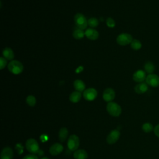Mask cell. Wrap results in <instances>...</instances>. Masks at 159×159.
Instances as JSON below:
<instances>
[{
  "instance_id": "obj_1",
  "label": "cell",
  "mask_w": 159,
  "mask_h": 159,
  "mask_svg": "<svg viewBox=\"0 0 159 159\" xmlns=\"http://www.w3.org/2000/svg\"><path fill=\"white\" fill-rule=\"evenodd\" d=\"M8 70L14 75H19L23 71L24 66L18 60H12L7 65Z\"/></svg>"
},
{
  "instance_id": "obj_2",
  "label": "cell",
  "mask_w": 159,
  "mask_h": 159,
  "mask_svg": "<svg viewBox=\"0 0 159 159\" xmlns=\"http://www.w3.org/2000/svg\"><path fill=\"white\" fill-rule=\"evenodd\" d=\"M106 110L111 116L114 117L119 116L122 112L121 107L114 102H108L106 106Z\"/></svg>"
},
{
  "instance_id": "obj_3",
  "label": "cell",
  "mask_w": 159,
  "mask_h": 159,
  "mask_svg": "<svg viewBox=\"0 0 159 159\" xmlns=\"http://www.w3.org/2000/svg\"><path fill=\"white\" fill-rule=\"evenodd\" d=\"M74 22L76 27L83 30L86 29L87 26L88 25V20H86L85 16L81 13H77L75 15Z\"/></svg>"
},
{
  "instance_id": "obj_4",
  "label": "cell",
  "mask_w": 159,
  "mask_h": 159,
  "mask_svg": "<svg viewBox=\"0 0 159 159\" xmlns=\"http://www.w3.org/2000/svg\"><path fill=\"white\" fill-rule=\"evenodd\" d=\"M26 149L32 154H35L39 151V145L38 142L34 139H29L25 142Z\"/></svg>"
},
{
  "instance_id": "obj_5",
  "label": "cell",
  "mask_w": 159,
  "mask_h": 159,
  "mask_svg": "<svg viewBox=\"0 0 159 159\" xmlns=\"http://www.w3.org/2000/svg\"><path fill=\"white\" fill-rule=\"evenodd\" d=\"M67 146L69 150L71 151H76L78 150L79 146H80V139L79 137L73 134L71 135L67 142Z\"/></svg>"
},
{
  "instance_id": "obj_6",
  "label": "cell",
  "mask_w": 159,
  "mask_h": 159,
  "mask_svg": "<svg viewBox=\"0 0 159 159\" xmlns=\"http://www.w3.org/2000/svg\"><path fill=\"white\" fill-rule=\"evenodd\" d=\"M132 40V36L127 33H122L119 34L116 39L117 43L122 46H125L128 44H130Z\"/></svg>"
},
{
  "instance_id": "obj_7",
  "label": "cell",
  "mask_w": 159,
  "mask_h": 159,
  "mask_svg": "<svg viewBox=\"0 0 159 159\" xmlns=\"http://www.w3.org/2000/svg\"><path fill=\"white\" fill-rule=\"evenodd\" d=\"M145 82L148 86L157 88L159 86V76L156 74H149L146 77Z\"/></svg>"
},
{
  "instance_id": "obj_8",
  "label": "cell",
  "mask_w": 159,
  "mask_h": 159,
  "mask_svg": "<svg viewBox=\"0 0 159 159\" xmlns=\"http://www.w3.org/2000/svg\"><path fill=\"white\" fill-rule=\"evenodd\" d=\"M83 98L86 101H92L96 98V97L98 96V92L94 88H89L85 89L83 91Z\"/></svg>"
},
{
  "instance_id": "obj_9",
  "label": "cell",
  "mask_w": 159,
  "mask_h": 159,
  "mask_svg": "<svg viewBox=\"0 0 159 159\" xmlns=\"http://www.w3.org/2000/svg\"><path fill=\"white\" fill-rule=\"evenodd\" d=\"M120 133L117 129H114L110 132L106 138V141L108 144L112 145L115 143L119 139Z\"/></svg>"
},
{
  "instance_id": "obj_10",
  "label": "cell",
  "mask_w": 159,
  "mask_h": 159,
  "mask_svg": "<svg viewBox=\"0 0 159 159\" xmlns=\"http://www.w3.org/2000/svg\"><path fill=\"white\" fill-rule=\"evenodd\" d=\"M115 96L116 93L112 88H108L104 89V91H103L102 98L105 101L107 102H112V101L115 98Z\"/></svg>"
},
{
  "instance_id": "obj_11",
  "label": "cell",
  "mask_w": 159,
  "mask_h": 159,
  "mask_svg": "<svg viewBox=\"0 0 159 159\" xmlns=\"http://www.w3.org/2000/svg\"><path fill=\"white\" fill-rule=\"evenodd\" d=\"M146 72L142 70H138L134 72L132 76L133 80L137 83H142L145 81Z\"/></svg>"
},
{
  "instance_id": "obj_12",
  "label": "cell",
  "mask_w": 159,
  "mask_h": 159,
  "mask_svg": "<svg viewBox=\"0 0 159 159\" xmlns=\"http://www.w3.org/2000/svg\"><path fill=\"white\" fill-rule=\"evenodd\" d=\"M63 150V146L60 143H53L49 149V152L52 155H58Z\"/></svg>"
},
{
  "instance_id": "obj_13",
  "label": "cell",
  "mask_w": 159,
  "mask_h": 159,
  "mask_svg": "<svg viewBox=\"0 0 159 159\" xmlns=\"http://www.w3.org/2000/svg\"><path fill=\"white\" fill-rule=\"evenodd\" d=\"M85 36L89 40H95L99 37V32L93 28H89L85 30Z\"/></svg>"
},
{
  "instance_id": "obj_14",
  "label": "cell",
  "mask_w": 159,
  "mask_h": 159,
  "mask_svg": "<svg viewBox=\"0 0 159 159\" xmlns=\"http://www.w3.org/2000/svg\"><path fill=\"white\" fill-rule=\"evenodd\" d=\"M148 89V85L146 82H142L138 83L134 87V91L137 94H143L146 93Z\"/></svg>"
},
{
  "instance_id": "obj_15",
  "label": "cell",
  "mask_w": 159,
  "mask_h": 159,
  "mask_svg": "<svg viewBox=\"0 0 159 159\" xmlns=\"http://www.w3.org/2000/svg\"><path fill=\"white\" fill-rule=\"evenodd\" d=\"M14 153L11 148L7 147L2 149L1 153V159H12Z\"/></svg>"
},
{
  "instance_id": "obj_16",
  "label": "cell",
  "mask_w": 159,
  "mask_h": 159,
  "mask_svg": "<svg viewBox=\"0 0 159 159\" xmlns=\"http://www.w3.org/2000/svg\"><path fill=\"white\" fill-rule=\"evenodd\" d=\"M88 153L86 150L83 149H78L75 151L73 153V157L75 159H87Z\"/></svg>"
},
{
  "instance_id": "obj_17",
  "label": "cell",
  "mask_w": 159,
  "mask_h": 159,
  "mask_svg": "<svg viewBox=\"0 0 159 159\" xmlns=\"http://www.w3.org/2000/svg\"><path fill=\"white\" fill-rule=\"evenodd\" d=\"M3 57L7 60H12L14 58V53L13 50L9 47H6L2 50Z\"/></svg>"
},
{
  "instance_id": "obj_18",
  "label": "cell",
  "mask_w": 159,
  "mask_h": 159,
  "mask_svg": "<svg viewBox=\"0 0 159 159\" xmlns=\"http://www.w3.org/2000/svg\"><path fill=\"white\" fill-rule=\"evenodd\" d=\"M73 86L75 89L79 92H82L85 90V84L81 80H76L73 82Z\"/></svg>"
},
{
  "instance_id": "obj_19",
  "label": "cell",
  "mask_w": 159,
  "mask_h": 159,
  "mask_svg": "<svg viewBox=\"0 0 159 159\" xmlns=\"http://www.w3.org/2000/svg\"><path fill=\"white\" fill-rule=\"evenodd\" d=\"M85 35V32L84 30L75 27L73 31V37L76 39H81Z\"/></svg>"
},
{
  "instance_id": "obj_20",
  "label": "cell",
  "mask_w": 159,
  "mask_h": 159,
  "mask_svg": "<svg viewBox=\"0 0 159 159\" xmlns=\"http://www.w3.org/2000/svg\"><path fill=\"white\" fill-rule=\"evenodd\" d=\"M81 98V92H79L77 91L72 92L69 96L70 101L73 103L78 102L80 101Z\"/></svg>"
},
{
  "instance_id": "obj_21",
  "label": "cell",
  "mask_w": 159,
  "mask_h": 159,
  "mask_svg": "<svg viewBox=\"0 0 159 159\" xmlns=\"http://www.w3.org/2000/svg\"><path fill=\"white\" fill-rule=\"evenodd\" d=\"M68 135V130L66 127H62L58 132V138L60 142H63L66 140Z\"/></svg>"
},
{
  "instance_id": "obj_22",
  "label": "cell",
  "mask_w": 159,
  "mask_h": 159,
  "mask_svg": "<svg viewBox=\"0 0 159 159\" xmlns=\"http://www.w3.org/2000/svg\"><path fill=\"white\" fill-rule=\"evenodd\" d=\"M155 70V65L151 61H147L144 65V71L146 72V73L152 74L154 72Z\"/></svg>"
},
{
  "instance_id": "obj_23",
  "label": "cell",
  "mask_w": 159,
  "mask_h": 159,
  "mask_svg": "<svg viewBox=\"0 0 159 159\" xmlns=\"http://www.w3.org/2000/svg\"><path fill=\"white\" fill-rule=\"evenodd\" d=\"M142 43L137 39H133L130 43V47L134 50H139L142 48Z\"/></svg>"
},
{
  "instance_id": "obj_24",
  "label": "cell",
  "mask_w": 159,
  "mask_h": 159,
  "mask_svg": "<svg viewBox=\"0 0 159 159\" xmlns=\"http://www.w3.org/2000/svg\"><path fill=\"white\" fill-rule=\"evenodd\" d=\"M88 25L91 28H95L99 25V20L96 17H91L88 20Z\"/></svg>"
},
{
  "instance_id": "obj_25",
  "label": "cell",
  "mask_w": 159,
  "mask_h": 159,
  "mask_svg": "<svg viewBox=\"0 0 159 159\" xmlns=\"http://www.w3.org/2000/svg\"><path fill=\"white\" fill-rule=\"evenodd\" d=\"M142 129L143 131L146 133H149V132H152V130H153V129H154L152 124L150 122L144 123L142 126Z\"/></svg>"
},
{
  "instance_id": "obj_26",
  "label": "cell",
  "mask_w": 159,
  "mask_h": 159,
  "mask_svg": "<svg viewBox=\"0 0 159 159\" xmlns=\"http://www.w3.org/2000/svg\"><path fill=\"white\" fill-rule=\"evenodd\" d=\"M27 104L31 107H33L36 104V98L32 95H29L26 98Z\"/></svg>"
},
{
  "instance_id": "obj_27",
  "label": "cell",
  "mask_w": 159,
  "mask_h": 159,
  "mask_svg": "<svg viewBox=\"0 0 159 159\" xmlns=\"http://www.w3.org/2000/svg\"><path fill=\"white\" fill-rule=\"evenodd\" d=\"M106 25L109 28H113L115 27L116 25V22L115 20L111 18V17H108L107 19H106Z\"/></svg>"
},
{
  "instance_id": "obj_28",
  "label": "cell",
  "mask_w": 159,
  "mask_h": 159,
  "mask_svg": "<svg viewBox=\"0 0 159 159\" xmlns=\"http://www.w3.org/2000/svg\"><path fill=\"white\" fill-rule=\"evenodd\" d=\"M7 63V61L5 58H4L3 57H0V69L1 70L4 69L6 66Z\"/></svg>"
},
{
  "instance_id": "obj_29",
  "label": "cell",
  "mask_w": 159,
  "mask_h": 159,
  "mask_svg": "<svg viewBox=\"0 0 159 159\" xmlns=\"http://www.w3.org/2000/svg\"><path fill=\"white\" fill-rule=\"evenodd\" d=\"M22 159H39V158L35 154H29L24 157Z\"/></svg>"
},
{
  "instance_id": "obj_30",
  "label": "cell",
  "mask_w": 159,
  "mask_h": 159,
  "mask_svg": "<svg viewBox=\"0 0 159 159\" xmlns=\"http://www.w3.org/2000/svg\"><path fill=\"white\" fill-rule=\"evenodd\" d=\"M153 131H154L155 135L157 137H158L159 138V124H157V125L154 127Z\"/></svg>"
},
{
  "instance_id": "obj_31",
  "label": "cell",
  "mask_w": 159,
  "mask_h": 159,
  "mask_svg": "<svg viewBox=\"0 0 159 159\" xmlns=\"http://www.w3.org/2000/svg\"><path fill=\"white\" fill-rule=\"evenodd\" d=\"M40 159H50V158H48V157H43V158H40Z\"/></svg>"
}]
</instances>
